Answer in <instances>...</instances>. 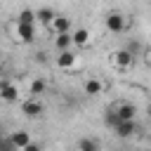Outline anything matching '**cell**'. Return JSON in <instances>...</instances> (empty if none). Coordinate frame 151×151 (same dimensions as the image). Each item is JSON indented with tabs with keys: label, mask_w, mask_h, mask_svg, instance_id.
<instances>
[{
	"label": "cell",
	"mask_w": 151,
	"mask_h": 151,
	"mask_svg": "<svg viewBox=\"0 0 151 151\" xmlns=\"http://www.w3.org/2000/svg\"><path fill=\"white\" fill-rule=\"evenodd\" d=\"M109 59H111V64H113L116 68H120V71L134 66V54H132L130 50H116V52L109 54Z\"/></svg>",
	"instance_id": "6da1fadb"
},
{
	"label": "cell",
	"mask_w": 151,
	"mask_h": 151,
	"mask_svg": "<svg viewBox=\"0 0 151 151\" xmlns=\"http://www.w3.org/2000/svg\"><path fill=\"white\" fill-rule=\"evenodd\" d=\"M104 24H106V28H109L111 33H123L125 26H127V21H125V17H123L120 12H111V14H106Z\"/></svg>",
	"instance_id": "7a4b0ae2"
},
{
	"label": "cell",
	"mask_w": 151,
	"mask_h": 151,
	"mask_svg": "<svg viewBox=\"0 0 151 151\" xmlns=\"http://www.w3.org/2000/svg\"><path fill=\"white\" fill-rule=\"evenodd\" d=\"M113 132H116L120 139H130V137H134V134L139 132V125H137L134 120H120V123L113 127Z\"/></svg>",
	"instance_id": "3957f363"
},
{
	"label": "cell",
	"mask_w": 151,
	"mask_h": 151,
	"mask_svg": "<svg viewBox=\"0 0 151 151\" xmlns=\"http://www.w3.org/2000/svg\"><path fill=\"white\" fill-rule=\"evenodd\" d=\"M57 66H59V68H64V71L76 68V66H78V54H73L71 50L59 52V54H57Z\"/></svg>",
	"instance_id": "277c9868"
},
{
	"label": "cell",
	"mask_w": 151,
	"mask_h": 151,
	"mask_svg": "<svg viewBox=\"0 0 151 151\" xmlns=\"http://www.w3.org/2000/svg\"><path fill=\"white\" fill-rule=\"evenodd\" d=\"M42 111H45V106H42L38 99H28V101L21 104V113H24L26 118H40Z\"/></svg>",
	"instance_id": "5b68a950"
},
{
	"label": "cell",
	"mask_w": 151,
	"mask_h": 151,
	"mask_svg": "<svg viewBox=\"0 0 151 151\" xmlns=\"http://www.w3.org/2000/svg\"><path fill=\"white\" fill-rule=\"evenodd\" d=\"M0 97H2L5 101H17V99H19V87L12 85L9 80H2V83H0Z\"/></svg>",
	"instance_id": "8992f818"
},
{
	"label": "cell",
	"mask_w": 151,
	"mask_h": 151,
	"mask_svg": "<svg viewBox=\"0 0 151 151\" xmlns=\"http://www.w3.org/2000/svg\"><path fill=\"white\" fill-rule=\"evenodd\" d=\"M33 38H35V26H31V24H17V40L33 42Z\"/></svg>",
	"instance_id": "52a82bcc"
},
{
	"label": "cell",
	"mask_w": 151,
	"mask_h": 151,
	"mask_svg": "<svg viewBox=\"0 0 151 151\" xmlns=\"http://www.w3.org/2000/svg\"><path fill=\"white\" fill-rule=\"evenodd\" d=\"M9 139L14 142V146H17L19 151H24V149L31 144V134H28L26 130H17V132H12V134H9Z\"/></svg>",
	"instance_id": "ba28073f"
},
{
	"label": "cell",
	"mask_w": 151,
	"mask_h": 151,
	"mask_svg": "<svg viewBox=\"0 0 151 151\" xmlns=\"http://www.w3.org/2000/svg\"><path fill=\"white\" fill-rule=\"evenodd\" d=\"M50 28L54 31V35H59V33H71V21H68V17L57 14V19L52 21V26H50Z\"/></svg>",
	"instance_id": "9c48e42d"
},
{
	"label": "cell",
	"mask_w": 151,
	"mask_h": 151,
	"mask_svg": "<svg viewBox=\"0 0 151 151\" xmlns=\"http://www.w3.org/2000/svg\"><path fill=\"white\" fill-rule=\"evenodd\" d=\"M71 45H73V33H59V35L54 38L57 52H66V50H71Z\"/></svg>",
	"instance_id": "30bf717a"
},
{
	"label": "cell",
	"mask_w": 151,
	"mask_h": 151,
	"mask_svg": "<svg viewBox=\"0 0 151 151\" xmlns=\"http://www.w3.org/2000/svg\"><path fill=\"white\" fill-rule=\"evenodd\" d=\"M83 90H85V94L94 97V94H101V92H104V83H101V80H97V78H90V80H85Z\"/></svg>",
	"instance_id": "8fae6325"
},
{
	"label": "cell",
	"mask_w": 151,
	"mask_h": 151,
	"mask_svg": "<svg viewBox=\"0 0 151 151\" xmlns=\"http://www.w3.org/2000/svg\"><path fill=\"white\" fill-rule=\"evenodd\" d=\"M116 113L120 116V120H134V113H137V109H134V104H118L116 106Z\"/></svg>",
	"instance_id": "7c38bea8"
},
{
	"label": "cell",
	"mask_w": 151,
	"mask_h": 151,
	"mask_svg": "<svg viewBox=\"0 0 151 151\" xmlns=\"http://www.w3.org/2000/svg\"><path fill=\"white\" fill-rule=\"evenodd\" d=\"M73 45L76 47H87L90 45V31L87 28H76L73 31Z\"/></svg>",
	"instance_id": "4fadbf2b"
},
{
	"label": "cell",
	"mask_w": 151,
	"mask_h": 151,
	"mask_svg": "<svg viewBox=\"0 0 151 151\" xmlns=\"http://www.w3.org/2000/svg\"><path fill=\"white\" fill-rule=\"evenodd\" d=\"M35 17H38V21H40V24H45V26H52V21L57 19L54 9H50V7H40V9L35 12Z\"/></svg>",
	"instance_id": "5bb4252c"
},
{
	"label": "cell",
	"mask_w": 151,
	"mask_h": 151,
	"mask_svg": "<svg viewBox=\"0 0 151 151\" xmlns=\"http://www.w3.org/2000/svg\"><path fill=\"white\" fill-rule=\"evenodd\" d=\"M35 21H38V17H35L33 9H21L19 17H17V24H31V26H33Z\"/></svg>",
	"instance_id": "9a60e30c"
},
{
	"label": "cell",
	"mask_w": 151,
	"mask_h": 151,
	"mask_svg": "<svg viewBox=\"0 0 151 151\" xmlns=\"http://www.w3.org/2000/svg\"><path fill=\"white\" fill-rule=\"evenodd\" d=\"M45 87H47V85H45V80H42V78H35V80H31L28 92H31L33 97H38V94H42V92H45Z\"/></svg>",
	"instance_id": "2e32d148"
},
{
	"label": "cell",
	"mask_w": 151,
	"mask_h": 151,
	"mask_svg": "<svg viewBox=\"0 0 151 151\" xmlns=\"http://www.w3.org/2000/svg\"><path fill=\"white\" fill-rule=\"evenodd\" d=\"M78 151H99V144L94 139H80L78 142Z\"/></svg>",
	"instance_id": "e0dca14e"
},
{
	"label": "cell",
	"mask_w": 151,
	"mask_h": 151,
	"mask_svg": "<svg viewBox=\"0 0 151 151\" xmlns=\"http://www.w3.org/2000/svg\"><path fill=\"white\" fill-rule=\"evenodd\" d=\"M104 120H106V125H109V127H116V125L120 123V116L116 113V109H111V111L106 113V118H104Z\"/></svg>",
	"instance_id": "ac0fdd59"
},
{
	"label": "cell",
	"mask_w": 151,
	"mask_h": 151,
	"mask_svg": "<svg viewBox=\"0 0 151 151\" xmlns=\"http://www.w3.org/2000/svg\"><path fill=\"white\" fill-rule=\"evenodd\" d=\"M0 151H19V149L14 146V142H12L9 137H5V139L0 142Z\"/></svg>",
	"instance_id": "d6986e66"
},
{
	"label": "cell",
	"mask_w": 151,
	"mask_h": 151,
	"mask_svg": "<svg viewBox=\"0 0 151 151\" xmlns=\"http://www.w3.org/2000/svg\"><path fill=\"white\" fill-rule=\"evenodd\" d=\"M24 151H42V146H40V144H35V142H31V144H28Z\"/></svg>",
	"instance_id": "ffe728a7"
},
{
	"label": "cell",
	"mask_w": 151,
	"mask_h": 151,
	"mask_svg": "<svg viewBox=\"0 0 151 151\" xmlns=\"http://www.w3.org/2000/svg\"><path fill=\"white\" fill-rule=\"evenodd\" d=\"M149 64H151V59H149Z\"/></svg>",
	"instance_id": "44dd1931"
}]
</instances>
